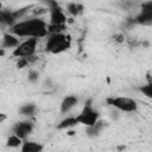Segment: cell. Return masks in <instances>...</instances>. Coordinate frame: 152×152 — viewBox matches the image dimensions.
Masks as SVG:
<instances>
[{
    "mask_svg": "<svg viewBox=\"0 0 152 152\" xmlns=\"http://www.w3.org/2000/svg\"><path fill=\"white\" fill-rule=\"evenodd\" d=\"M10 32L19 38H44L49 34V24L40 17H32L17 21L10 27Z\"/></svg>",
    "mask_w": 152,
    "mask_h": 152,
    "instance_id": "obj_1",
    "label": "cell"
},
{
    "mask_svg": "<svg viewBox=\"0 0 152 152\" xmlns=\"http://www.w3.org/2000/svg\"><path fill=\"white\" fill-rule=\"evenodd\" d=\"M70 48H71V38L64 32L49 34V38L45 44V51L53 55L62 53L69 50Z\"/></svg>",
    "mask_w": 152,
    "mask_h": 152,
    "instance_id": "obj_2",
    "label": "cell"
},
{
    "mask_svg": "<svg viewBox=\"0 0 152 152\" xmlns=\"http://www.w3.org/2000/svg\"><path fill=\"white\" fill-rule=\"evenodd\" d=\"M107 103L112 106L113 108L120 110V112H126V113H133L137 112L138 109V103L134 99L126 97V96H116V97H108Z\"/></svg>",
    "mask_w": 152,
    "mask_h": 152,
    "instance_id": "obj_3",
    "label": "cell"
},
{
    "mask_svg": "<svg viewBox=\"0 0 152 152\" xmlns=\"http://www.w3.org/2000/svg\"><path fill=\"white\" fill-rule=\"evenodd\" d=\"M76 119L78 121V125H83L87 127V126L94 125L100 119V113L93 107L91 100H88L86 102L83 109L81 110V113L78 115H76Z\"/></svg>",
    "mask_w": 152,
    "mask_h": 152,
    "instance_id": "obj_4",
    "label": "cell"
},
{
    "mask_svg": "<svg viewBox=\"0 0 152 152\" xmlns=\"http://www.w3.org/2000/svg\"><path fill=\"white\" fill-rule=\"evenodd\" d=\"M38 38H25V40L20 42V44L13 49L12 56L20 58V57H31L36 53L38 46Z\"/></svg>",
    "mask_w": 152,
    "mask_h": 152,
    "instance_id": "obj_5",
    "label": "cell"
},
{
    "mask_svg": "<svg viewBox=\"0 0 152 152\" xmlns=\"http://www.w3.org/2000/svg\"><path fill=\"white\" fill-rule=\"evenodd\" d=\"M33 131V124L31 121H19L13 126V133L20 137L21 139H26Z\"/></svg>",
    "mask_w": 152,
    "mask_h": 152,
    "instance_id": "obj_6",
    "label": "cell"
},
{
    "mask_svg": "<svg viewBox=\"0 0 152 152\" xmlns=\"http://www.w3.org/2000/svg\"><path fill=\"white\" fill-rule=\"evenodd\" d=\"M19 44H20V38L18 36L11 33L10 31L4 33L1 48H4V49H15Z\"/></svg>",
    "mask_w": 152,
    "mask_h": 152,
    "instance_id": "obj_7",
    "label": "cell"
},
{
    "mask_svg": "<svg viewBox=\"0 0 152 152\" xmlns=\"http://www.w3.org/2000/svg\"><path fill=\"white\" fill-rule=\"evenodd\" d=\"M107 126H108L107 121H104V120H102V119H99L94 125H91V126H87L86 133H87L88 137L94 138V137H97V135H99V134H100Z\"/></svg>",
    "mask_w": 152,
    "mask_h": 152,
    "instance_id": "obj_8",
    "label": "cell"
},
{
    "mask_svg": "<svg viewBox=\"0 0 152 152\" xmlns=\"http://www.w3.org/2000/svg\"><path fill=\"white\" fill-rule=\"evenodd\" d=\"M78 103V99L75 95H68L63 99V101L61 102V113H68L70 112L76 104Z\"/></svg>",
    "mask_w": 152,
    "mask_h": 152,
    "instance_id": "obj_9",
    "label": "cell"
},
{
    "mask_svg": "<svg viewBox=\"0 0 152 152\" xmlns=\"http://www.w3.org/2000/svg\"><path fill=\"white\" fill-rule=\"evenodd\" d=\"M21 152H40L44 150V146L40 142H36V141H30V140H24L21 147H20Z\"/></svg>",
    "mask_w": 152,
    "mask_h": 152,
    "instance_id": "obj_10",
    "label": "cell"
},
{
    "mask_svg": "<svg viewBox=\"0 0 152 152\" xmlns=\"http://www.w3.org/2000/svg\"><path fill=\"white\" fill-rule=\"evenodd\" d=\"M0 20L2 24L7 25L8 27L13 26L17 23V19L13 17V13L11 11H5V10H2L0 13Z\"/></svg>",
    "mask_w": 152,
    "mask_h": 152,
    "instance_id": "obj_11",
    "label": "cell"
},
{
    "mask_svg": "<svg viewBox=\"0 0 152 152\" xmlns=\"http://www.w3.org/2000/svg\"><path fill=\"white\" fill-rule=\"evenodd\" d=\"M76 125H78V121H77L76 116H66L65 119H63L57 125V128L58 129H69V128H71Z\"/></svg>",
    "mask_w": 152,
    "mask_h": 152,
    "instance_id": "obj_12",
    "label": "cell"
},
{
    "mask_svg": "<svg viewBox=\"0 0 152 152\" xmlns=\"http://www.w3.org/2000/svg\"><path fill=\"white\" fill-rule=\"evenodd\" d=\"M66 12L72 17H77L83 12V6L78 2H69L66 5Z\"/></svg>",
    "mask_w": 152,
    "mask_h": 152,
    "instance_id": "obj_13",
    "label": "cell"
},
{
    "mask_svg": "<svg viewBox=\"0 0 152 152\" xmlns=\"http://www.w3.org/2000/svg\"><path fill=\"white\" fill-rule=\"evenodd\" d=\"M135 23L140 25H151L152 24V14L140 11V13L135 17Z\"/></svg>",
    "mask_w": 152,
    "mask_h": 152,
    "instance_id": "obj_14",
    "label": "cell"
},
{
    "mask_svg": "<svg viewBox=\"0 0 152 152\" xmlns=\"http://www.w3.org/2000/svg\"><path fill=\"white\" fill-rule=\"evenodd\" d=\"M36 110H37V107L33 103H25L19 108V113L24 116H32L34 115Z\"/></svg>",
    "mask_w": 152,
    "mask_h": 152,
    "instance_id": "obj_15",
    "label": "cell"
},
{
    "mask_svg": "<svg viewBox=\"0 0 152 152\" xmlns=\"http://www.w3.org/2000/svg\"><path fill=\"white\" fill-rule=\"evenodd\" d=\"M23 142H24V139H21L20 137H18L17 134H12V135H10V138L7 139V146L8 147H12V148H17V147H21V145H23Z\"/></svg>",
    "mask_w": 152,
    "mask_h": 152,
    "instance_id": "obj_16",
    "label": "cell"
},
{
    "mask_svg": "<svg viewBox=\"0 0 152 152\" xmlns=\"http://www.w3.org/2000/svg\"><path fill=\"white\" fill-rule=\"evenodd\" d=\"M66 30L65 24H49V34L52 33H61Z\"/></svg>",
    "mask_w": 152,
    "mask_h": 152,
    "instance_id": "obj_17",
    "label": "cell"
},
{
    "mask_svg": "<svg viewBox=\"0 0 152 152\" xmlns=\"http://www.w3.org/2000/svg\"><path fill=\"white\" fill-rule=\"evenodd\" d=\"M139 90L142 93V95H145L146 97H148V99L152 100V81L151 82H147L144 86H141L139 88Z\"/></svg>",
    "mask_w": 152,
    "mask_h": 152,
    "instance_id": "obj_18",
    "label": "cell"
},
{
    "mask_svg": "<svg viewBox=\"0 0 152 152\" xmlns=\"http://www.w3.org/2000/svg\"><path fill=\"white\" fill-rule=\"evenodd\" d=\"M141 11L152 14V1H145L141 4Z\"/></svg>",
    "mask_w": 152,
    "mask_h": 152,
    "instance_id": "obj_19",
    "label": "cell"
},
{
    "mask_svg": "<svg viewBox=\"0 0 152 152\" xmlns=\"http://www.w3.org/2000/svg\"><path fill=\"white\" fill-rule=\"evenodd\" d=\"M38 77H39V72H38V71L31 70V71L28 72V81H30V82H36V81L38 80Z\"/></svg>",
    "mask_w": 152,
    "mask_h": 152,
    "instance_id": "obj_20",
    "label": "cell"
},
{
    "mask_svg": "<svg viewBox=\"0 0 152 152\" xmlns=\"http://www.w3.org/2000/svg\"><path fill=\"white\" fill-rule=\"evenodd\" d=\"M113 39H114V42H115V43H124L125 37H124V34H122V33H116V34H114V36H113Z\"/></svg>",
    "mask_w": 152,
    "mask_h": 152,
    "instance_id": "obj_21",
    "label": "cell"
},
{
    "mask_svg": "<svg viewBox=\"0 0 152 152\" xmlns=\"http://www.w3.org/2000/svg\"><path fill=\"white\" fill-rule=\"evenodd\" d=\"M6 118H7V116H6V114L1 113V114H0V122H4V121L6 120Z\"/></svg>",
    "mask_w": 152,
    "mask_h": 152,
    "instance_id": "obj_22",
    "label": "cell"
},
{
    "mask_svg": "<svg viewBox=\"0 0 152 152\" xmlns=\"http://www.w3.org/2000/svg\"><path fill=\"white\" fill-rule=\"evenodd\" d=\"M74 134H75L74 131H69V132H68V135H74Z\"/></svg>",
    "mask_w": 152,
    "mask_h": 152,
    "instance_id": "obj_23",
    "label": "cell"
}]
</instances>
